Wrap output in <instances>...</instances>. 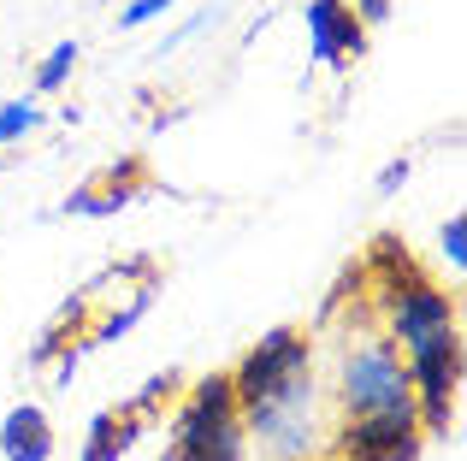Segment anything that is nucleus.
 <instances>
[{"instance_id":"nucleus-1","label":"nucleus","mask_w":467,"mask_h":461,"mask_svg":"<svg viewBox=\"0 0 467 461\" xmlns=\"http://www.w3.org/2000/svg\"><path fill=\"white\" fill-rule=\"evenodd\" d=\"M349 302V320L337 325V343H331V408L337 420H361V415H414V384H409V361L390 343V332L379 325V313L367 308V296H343Z\"/></svg>"},{"instance_id":"nucleus-2","label":"nucleus","mask_w":467,"mask_h":461,"mask_svg":"<svg viewBox=\"0 0 467 461\" xmlns=\"http://www.w3.org/2000/svg\"><path fill=\"white\" fill-rule=\"evenodd\" d=\"M331 426H337V408H331V391L319 384V367H296L290 379H278L273 391L243 403L249 456H261V461H314V456H326Z\"/></svg>"},{"instance_id":"nucleus-3","label":"nucleus","mask_w":467,"mask_h":461,"mask_svg":"<svg viewBox=\"0 0 467 461\" xmlns=\"http://www.w3.org/2000/svg\"><path fill=\"white\" fill-rule=\"evenodd\" d=\"M166 438V461H249V432H243V408L231 396V373H207L190 384Z\"/></svg>"},{"instance_id":"nucleus-4","label":"nucleus","mask_w":467,"mask_h":461,"mask_svg":"<svg viewBox=\"0 0 467 461\" xmlns=\"http://www.w3.org/2000/svg\"><path fill=\"white\" fill-rule=\"evenodd\" d=\"M314 361H319V337L314 332H302V325H273V332L231 367V396H237V408H243L261 391H273L278 379H290L296 367H314Z\"/></svg>"},{"instance_id":"nucleus-5","label":"nucleus","mask_w":467,"mask_h":461,"mask_svg":"<svg viewBox=\"0 0 467 461\" xmlns=\"http://www.w3.org/2000/svg\"><path fill=\"white\" fill-rule=\"evenodd\" d=\"M426 432L420 420L402 415H361V420H337L326 438L331 461H420Z\"/></svg>"},{"instance_id":"nucleus-6","label":"nucleus","mask_w":467,"mask_h":461,"mask_svg":"<svg viewBox=\"0 0 467 461\" xmlns=\"http://www.w3.org/2000/svg\"><path fill=\"white\" fill-rule=\"evenodd\" d=\"M302 24H308V54L326 71H349V59L367 54V24L349 0H308Z\"/></svg>"},{"instance_id":"nucleus-7","label":"nucleus","mask_w":467,"mask_h":461,"mask_svg":"<svg viewBox=\"0 0 467 461\" xmlns=\"http://www.w3.org/2000/svg\"><path fill=\"white\" fill-rule=\"evenodd\" d=\"M149 426H154V415H142L137 403L101 408V415L89 420V438H83V461H125L130 444H137Z\"/></svg>"},{"instance_id":"nucleus-8","label":"nucleus","mask_w":467,"mask_h":461,"mask_svg":"<svg viewBox=\"0 0 467 461\" xmlns=\"http://www.w3.org/2000/svg\"><path fill=\"white\" fill-rule=\"evenodd\" d=\"M0 461H54V420L36 403H12L0 420Z\"/></svg>"},{"instance_id":"nucleus-9","label":"nucleus","mask_w":467,"mask_h":461,"mask_svg":"<svg viewBox=\"0 0 467 461\" xmlns=\"http://www.w3.org/2000/svg\"><path fill=\"white\" fill-rule=\"evenodd\" d=\"M137 196H142V172H137V166H125V178H119V172H107L101 184L71 190V196H66V213H78V220H107V213L130 208Z\"/></svg>"},{"instance_id":"nucleus-10","label":"nucleus","mask_w":467,"mask_h":461,"mask_svg":"<svg viewBox=\"0 0 467 461\" xmlns=\"http://www.w3.org/2000/svg\"><path fill=\"white\" fill-rule=\"evenodd\" d=\"M47 118L42 95H18V101H0V149H12V142H24L36 125Z\"/></svg>"},{"instance_id":"nucleus-11","label":"nucleus","mask_w":467,"mask_h":461,"mask_svg":"<svg viewBox=\"0 0 467 461\" xmlns=\"http://www.w3.org/2000/svg\"><path fill=\"white\" fill-rule=\"evenodd\" d=\"M78 59H83L78 42H54V47H47V59L36 66V95H59L71 83V71H78Z\"/></svg>"},{"instance_id":"nucleus-12","label":"nucleus","mask_w":467,"mask_h":461,"mask_svg":"<svg viewBox=\"0 0 467 461\" xmlns=\"http://www.w3.org/2000/svg\"><path fill=\"white\" fill-rule=\"evenodd\" d=\"M438 254H444V266H450L456 278L467 272V213H462V208L444 220V230H438Z\"/></svg>"},{"instance_id":"nucleus-13","label":"nucleus","mask_w":467,"mask_h":461,"mask_svg":"<svg viewBox=\"0 0 467 461\" xmlns=\"http://www.w3.org/2000/svg\"><path fill=\"white\" fill-rule=\"evenodd\" d=\"M213 18H219V12H213V6H207V12H190V18H183V24H178V30H171V36H166V42H160V54H154V59H171V54H178V47H183V42H195V36H202V30H207V24H213Z\"/></svg>"},{"instance_id":"nucleus-14","label":"nucleus","mask_w":467,"mask_h":461,"mask_svg":"<svg viewBox=\"0 0 467 461\" xmlns=\"http://www.w3.org/2000/svg\"><path fill=\"white\" fill-rule=\"evenodd\" d=\"M178 6V0H130L125 12H119V30H142V24H154V18H166V12Z\"/></svg>"},{"instance_id":"nucleus-15","label":"nucleus","mask_w":467,"mask_h":461,"mask_svg":"<svg viewBox=\"0 0 467 461\" xmlns=\"http://www.w3.org/2000/svg\"><path fill=\"white\" fill-rule=\"evenodd\" d=\"M409 178H414V160H409V154H397V160H390L385 172H379V196H397V190L409 184Z\"/></svg>"},{"instance_id":"nucleus-16","label":"nucleus","mask_w":467,"mask_h":461,"mask_svg":"<svg viewBox=\"0 0 467 461\" xmlns=\"http://www.w3.org/2000/svg\"><path fill=\"white\" fill-rule=\"evenodd\" d=\"M349 6L361 12V24L373 30V24H385V18H390V6H397V0H349Z\"/></svg>"}]
</instances>
